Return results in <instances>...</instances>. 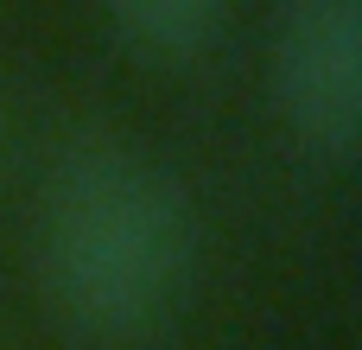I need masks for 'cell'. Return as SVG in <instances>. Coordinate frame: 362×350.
<instances>
[{
	"instance_id": "obj_3",
	"label": "cell",
	"mask_w": 362,
	"mask_h": 350,
	"mask_svg": "<svg viewBox=\"0 0 362 350\" xmlns=\"http://www.w3.org/2000/svg\"><path fill=\"white\" fill-rule=\"evenodd\" d=\"M108 13H115V26L127 32L134 51H146V57H191L223 26L229 0H108Z\"/></svg>"
},
{
	"instance_id": "obj_1",
	"label": "cell",
	"mask_w": 362,
	"mask_h": 350,
	"mask_svg": "<svg viewBox=\"0 0 362 350\" xmlns=\"http://www.w3.org/2000/svg\"><path fill=\"white\" fill-rule=\"evenodd\" d=\"M197 268L185 185L134 147L95 140L51 172L38 274L64 332L83 344H140L165 332Z\"/></svg>"
},
{
	"instance_id": "obj_2",
	"label": "cell",
	"mask_w": 362,
	"mask_h": 350,
	"mask_svg": "<svg viewBox=\"0 0 362 350\" xmlns=\"http://www.w3.org/2000/svg\"><path fill=\"white\" fill-rule=\"evenodd\" d=\"M274 102L293 140L350 166L362 140V0H280L274 19Z\"/></svg>"
}]
</instances>
